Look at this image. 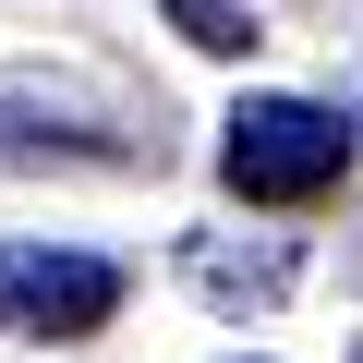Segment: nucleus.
<instances>
[{"label": "nucleus", "instance_id": "nucleus-2", "mask_svg": "<svg viewBox=\"0 0 363 363\" xmlns=\"http://www.w3.org/2000/svg\"><path fill=\"white\" fill-rule=\"evenodd\" d=\"M121 315V267L73 255V242H0V327H37V339H85Z\"/></svg>", "mask_w": 363, "mask_h": 363}, {"label": "nucleus", "instance_id": "nucleus-1", "mask_svg": "<svg viewBox=\"0 0 363 363\" xmlns=\"http://www.w3.org/2000/svg\"><path fill=\"white\" fill-rule=\"evenodd\" d=\"M218 169H230L242 206H315L351 169V121L315 109V97H242L230 133H218Z\"/></svg>", "mask_w": 363, "mask_h": 363}, {"label": "nucleus", "instance_id": "nucleus-3", "mask_svg": "<svg viewBox=\"0 0 363 363\" xmlns=\"http://www.w3.org/2000/svg\"><path fill=\"white\" fill-rule=\"evenodd\" d=\"M0 157H13V169H37V157H133V133L97 121V109H73L37 73H0Z\"/></svg>", "mask_w": 363, "mask_h": 363}, {"label": "nucleus", "instance_id": "nucleus-6", "mask_svg": "<svg viewBox=\"0 0 363 363\" xmlns=\"http://www.w3.org/2000/svg\"><path fill=\"white\" fill-rule=\"evenodd\" d=\"M351 363H363V351H351Z\"/></svg>", "mask_w": 363, "mask_h": 363}, {"label": "nucleus", "instance_id": "nucleus-4", "mask_svg": "<svg viewBox=\"0 0 363 363\" xmlns=\"http://www.w3.org/2000/svg\"><path fill=\"white\" fill-rule=\"evenodd\" d=\"M182 267H194V279H206L218 303H279L303 255H291V242H194V255H182Z\"/></svg>", "mask_w": 363, "mask_h": 363}, {"label": "nucleus", "instance_id": "nucleus-5", "mask_svg": "<svg viewBox=\"0 0 363 363\" xmlns=\"http://www.w3.org/2000/svg\"><path fill=\"white\" fill-rule=\"evenodd\" d=\"M169 25L194 37V49H255V37H267L255 0H169Z\"/></svg>", "mask_w": 363, "mask_h": 363}]
</instances>
